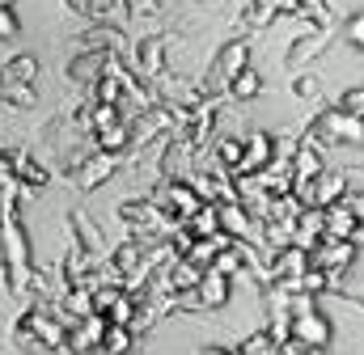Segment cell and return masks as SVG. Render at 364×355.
Instances as JSON below:
<instances>
[{
  "label": "cell",
  "instance_id": "6da1fadb",
  "mask_svg": "<svg viewBox=\"0 0 364 355\" xmlns=\"http://www.w3.org/2000/svg\"><path fill=\"white\" fill-rule=\"evenodd\" d=\"M26 330H30V339H34V347H43V351H64V334H68V326L47 309V300H38V305H30L21 317H17Z\"/></svg>",
  "mask_w": 364,
  "mask_h": 355
},
{
  "label": "cell",
  "instance_id": "7a4b0ae2",
  "mask_svg": "<svg viewBox=\"0 0 364 355\" xmlns=\"http://www.w3.org/2000/svg\"><path fill=\"white\" fill-rule=\"evenodd\" d=\"M119 161H123L119 153H102V148H93L90 157H77V161H73V165H68L64 174L73 178V182L81 186V190H97L102 182H110V178H114Z\"/></svg>",
  "mask_w": 364,
  "mask_h": 355
},
{
  "label": "cell",
  "instance_id": "3957f363",
  "mask_svg": "<svg viewBox=\"0 0 364 355\" xmlns=\"http://www.w3.org/2000/svg\"><path fill=\"white\" fill-rule=\"evenodd\" d=\"M9 161H13V182H17V190H21V199H30L34 190H43L47 182H51V170L30 153V148H17V153H9Z\"/></svg>",
  "mask_w": 364,
  "mask_h": 355
},
{
  "label": "cell",
  "instance_id": "277c9868",
  "mask_svg": "<svg viewBox=\"0 0 364 355\" xmlns=\"http://www.w3.org/2000/svg\"><path fill=\"white\" fill-rule=\"evenodd\" d=\"M288 334H292V343H301V347H331L335 326H331L318 309H309V313H301V317H288Z\"/></svg>",
  "mask_w": 364,
  "mask_h": 355
},
{
  "label": "cell",
  "instance_id": "5b68a950",
  "mask_svg": "<svg viewBox=\"0 0 364 355\" xmlns=\"http://www.w3.org/2000/svg\"><path fill=\"white\" fill-rule=\"evenodd\" d=\"M352 263H356V246H352V241L322 237V241H314V246H309V266H318V271L339 275V271H348Z\"/></svg>",
  "mask_w": 364,
  "mask_h": 355
},
{
  "label": "cell",
  "instance_id": "8992f818",
  "mask_svg": "<svg viewBox=\"0 0 364 355\" xmlns=\"http://www.w3.org/2000/svg\"><path fill=\"white\" fill-rule=\"evenodd\" d=\"M331 30L335 26H309V34H296L292 47H288V55H284V64L288 68H305L314 55H322L331 47Z\"/></svg>",
  "mask_w": 364,
  "mask_h": 355
},
{
  "label": "cell",
  "instance_id": "52a82bcc",
  "mask_svg": "<svg viewBox=\"0 0 364 355\" xmlns=\"http://www.w3.org/2000/svg\"><path fill=\"white\" fill-rule=\"evenodd\" d=\"M166 43H170L166 34H149V38H140L136 51H132V55H136V72H140L149 85L166 72Z\"/></svg>",
  "mask_w": 364,
  "mask_h": 355
},
{
  "label": "cell",
  "instance_id": "ba28073f",
  "mask_svg": "<svg viewBox=\"0 0 364 355\" xmlns=\"http://www.w3.org/2000/svg\"><path fill=\"white\" fill-rule=\"evenodd\" d=\"M102 334H106V317H102V313H90V317H81V322L68 326V334H64V351L90 355L93 347L102 343Z\"/></svg>",
  "mask_w": 364,
  "mask_h": 355
},
{
  "label": "cell",
  "instance_id": "9c48e42d",
  "mask_svg": "<svg viewBox=\"0 0 364 355\" xmlns=\"http://www.w3.org/2000/svg\"><path fill=\"white\" fill-rule=\"evenodd\" d=\"M267 271H272V283L275 279H296V275L309 271V250H301L296 241H288V246H279V250L267 254Z\"/></svg>",
  "mask_w": 364,
  "mask_h": 355
},
{
  "label": "cell",
  "instance_id": "30bf717a",
  "mask_svg": "<svg viewBox=\"0 0 364 355\" xmlns=\"http://www.w3.org/2000/svg\"><path fill=\"white\" fill-rule=\"evenodd\" d=\"M212 68H216V81H220V85H229L242 68H250V43H246V38H229V43L216 51Z\"/></svg>",
  "mask_w": 364,
  "mask_h": 355
},
{
  "label": "cell",
  "instance_id": "8fae6325",
  "mask_svg": "<svg viewBox=\"0 0 364 355\" xmlns=\"http://www.w3.org/2000/svg\"><path fill=\"white\" fill-rule=\"evenodd\" d=\"M318 114H322V123L331 127L335 144H364V119L360 114H343L339 106H326V110H318Z\"/></svg>",
  "mask_w": 364,
  "mask_h": 355
},
{
  "label": "cell",
  "instance_id": "7c38bea8",
  "mask_svg": "<svg viewBox=\"0 0 364 355\" xmlns=\"http://www.w3.org/2000/svg\"><path fill=\"white\" fill-rule=\"evenodd\" d=\"M275 148H272V131H250L246 136V148H242V161L233 174H259L263 165H272Z\"/></svg>",
  "mask_w": 364,
  "mask_h": 355
},
{
  "label": "cell",
  "instance_id": "4fadbf2b",
  "mask_svg": "<svg viewBox=\"0 0 364 355\" xmlns=\"http://www.w3.org/2000/svg\"><path fill=\"white\" fill-rule=\"evenodd\" d=\"M216 229L220 233H229V237H259L255 233V220L246 216V207H242V199H229V203H216Z\"/></svg>",
  "mask_w": 364,
  "mask_h": 355
},
{
  "label": "cell",
  "instance_id": "5bb4252c",
  "mask_svg": "<svg viewBox=\"0 0 364 355\" xmlns=\"http://www.w3.org/2000/svg\"><path fill=\"white\" fill-rule=\"evenodd\" d=\"M93 254H85L77 241H73V250L64 254V263H60V279H64V288H90V275H93Z\"/></svg>",
  "mask_w": 364,
  "mask_h": 355
},
{
  "label": "cell",
  "instance_id": "9a60e30c",
  "mask_svg": "<svg viewBox=\"0 0 364 355\" xmlns=\"http://www.w3.org/2000/svg\"><path fill=\"white\" fill-rule=\"evenodd\" d=\"M68 229L77 233V246H81L85 254H93V258H106V237H102V229L90 220V212H81V207H77V212L68 216Z\"/></svg>",
  "mask_w": 364,
  "mask_h": 355
},
{
  "label": "cell",
  "instance_id": "2e32d148",
  "mask_svg": "<svg viewBox=\"0 0 364 355\" xmlns=\"http://www.w3.org/2000/svg\"><path fill=\"white\" fill-rule=\"evenodd\" d=\"M195 296H199V305H203V309H220V305H229V296H233V279H229V275H220V271H203V279H199Z\"/></svg>",
  "mask_w": 364,
  "mask_h": 355
},
{
  "label": "cell",
  "instance_id": "e0dca14e",
  "mask_svg": "<svg viewBox=\"0 0 364 355\" xmlns=\"http://www.w3.org/2000/svg\"><path fill=\"white\" fill-rule=\"evenodd\" d=\"M102 64H106V51H77V55L68 60L64 77H68L73 85H93V81L102 77Z\"/></svg>",
  "mask_w": 364,
  "mask_h": 355
},
{
  "label": "cell",
  "instance_id": "ac0fdd59",
  "mask_svg": "<svg viewBox=\"0 0 364 355\" xmlns=\"http://www.w3.org/2000/svg\"><path fill=\"white\" fill-rule=\"evenodd\" d=\"M93 148H102V153H127L132 148V119H119L114 127H106V131H93Z\"/></svg>",
  "mask_w": 364,
  "mask_h": 355
},
{
  "label": "cell",
  "instance_id": "d6986e66",
  "mask_svg": "<svg viewBox=\"0 0 364 355\" xmlns=\"http://www.w3.org/2000/svg\"><path fill=\"white\" fill-rule=\"evenodd\" d=\"M322 216H326V233H322V237H335V241H348V237H352L356 216L348 212V203H343V199H339V203H326V207H322Z\"/></svg>",
  "mask_w": 364,
  "mask_h": 355
},
{
  "label": "cell",
  "instance_id": "ffe728a7",
  "mask_svg": "<svg viewBox=\"0 0 364 355\" xmlns=\"http://www.w3.org/2000/svg\"><path fill=\"white\" fill-rule=\"evenodd\" d=\"M0 81L4 85H34L38 81V60L34 55H13L0 64Z\"/></svg>",
  "mask_w": 364,
  "mask_h": 355
},
{
  "label": "cell",
  "instance_id": "44dd1931",
  "mask_svg": "<svg viewBox=\"0 0 364 355\" xmlns=\"http://www.w3.org/2000/svg\"><path fill=\"white\" fill-rule=\"evenodd\" d=\"M292 165L288 161H272V165H263L259 170V186H263V195H288L292 190Z\"/></svg>",
  "mask_w": 364,
  "mask_h": 355
},
{
  "label": "cell",
  "instance_id": "7402d4cb",
  "mask_svg": "<svg viewBox=\"0 0 364 355\" xmlns=\"http://www.w3.org/2000/svg\"><path fill=\"white\" fill-rule=\"evenodd\" d=\"M288 165H292V174H296V178H318L322 170H326L322 153H318L314 144H305V140L296 144V153H292V161H288Z\"/></svg>",
  "mask_w": 364,
  "mask_h": 355
},
{
  "label": "cell",
  "instance_id": "603a6c76",
  "mask_svg": "<svg viewBox=\"0 0 364 355\" xmlns=\"http://www.w3.org/2000/svg\"><path fill=\"white\" fill-rule=\"evenodd\" d=\"M314 186H318V207H326V203H339V199L348 195V178L335 174V170H322V174L314 178Z\"/></svg>",
  "mask_w": 364,
  "mask_h": 355
},
{
  "label": "cell",
  "instance_id": "cb8c5ba5",
  "mask_svg": "<svg viewBox=\"0 0 364 355\" xmlns=\"http://www.w3.org/2000/svg\"><path fill=\"white\" fill-rule=\"evenodd\" d=\"M225 89H229V97H233V102H255V97L263 93V77H259L255 68H242V72H237Z\"/></svg>",
  "mask_w": 364,
  "mask_h": 355
},
{
  "label": "cell",
  "instance_id": "d4e9b609",
  "mask_svg": "<svg viewBox=\"0 0 364 355\" xmlns=\"http://www.w3.org/2000/svg\"><path fill=\"white\" fill-rule=\"evenodd\" d=\"M242 148H246V136H216V140H212V157H216L225 170H237Z\"/></svg>",
  "mask_w": 364,
  "mask_h": 355
},
{
  "label": "cell",
  "instance_id": "484cf974",
  "mask_svg": "<svg viewBox=\"0 0 364 355\" xmlns=\"http://www.w3.org/2000/svg\"><path fill=\"white\" fill-rule=\"evenodd\" d=\"M242 21H246V30H267L275 21V0H250Z\"/></svg>",
  "mask_w": 364,
  "mask_h": 355
},
{
  "label": "cell",
  "instance_id": "4316f807",
  "mask_svg": "<svg viewBox=\"0 0 364 355\" xmlns=\"http://www.w3.org/2000/svg\"><path fill=\"white\" fill-rule=\"evenodd\" d=\"M97 347H106L110 355H127L132 347H136V334H132L127 326H106V334H102Z\"/></svg>",
  "mask_w": 364,
  "mask_h": 355
},
{
  "label": "cell",
  "instance_id": "83f0119b",
  "mask_svg": "<svg viewBox=\"0 0 364 355\" xmlns=\"http://www.w3.org/2000/svg\"><path fill=\"white\" fill-rule=\"evenodd\" d=\"M242 355H279V343L272 339V330H255L250 339H242Z\"/></svg>",
  "mask_w": 364,
  "mask_h": 355
},
{
  "label": "cell",
  "instance_id": "f1b7e54d",
  "mask_svg": "<svg viewBox=\"0 0 364 355\" xmlns=\"http://www.w3.org/2000/svg\"><path fill=\"white\" fill-rule=\"evenodd\" d=\"M301 17H305L309 26H335V9H331V0H305V4H301Z\"/></svg>",
  "mask_w": 364,
  "mask_h": 355
},
{
  "label": "cell",
  "instance_id": "f546056e",
  "mask_svg": "<svg viewBox=\"0 0 364 355\" xmlns=\"http://www.w3.org/2000/svg\"><path fill=\"white\" fill-rule=\"evenodd\" d=\"M119 119H123V110H119V106H110V102H93L90 136H93V131H106V127H114Z\"/></svg>",
  "mask_w": 364,
  "mask_h": 355
},
{
  "label": "cell",
  "instance_id": "4dcf8cb0",
  "mask_svg": "<svg viewBox=\"0 0 364 355\" xmlns=\"http://www.w3.org/2000/svg\"><path fill=\"white\" fill-rule=\"evenodd\" d=\"M305 144H314L318 153H326V148L335 144V136H331V127L322 123V114H314V119H309V127H305Z\"/></svg>",
  "mask_w": 364,
  "mask_h": 355
},
{
  "label": "cell",
  "instance_id": "1f68e13d",
  "mask_svg": "<svg viewBox=\"0 0 364 355\" xmlns=\"http://www.w3.org/2000/svg\"><path fill=\"white\" fill-rule=\"evenodd\" d=\"M292 93H296L301 102H322V81H318L314 72H296V77H292Z\"/></svg>",
  "mask_w": 364,
  "mask_h": 355
},
{
  "label": "cell",
  "instance_id": "d6a6232c",
  "mask_svg": "<svg viewBox=\"0 0 364 355\" xmlns=\"http://www.w3.org/2000/svg\"><path fill=\"white\" fill-rule=\"evenodd\" d=\"M4 102L13 110H30L38 102V93H34V85H4Z\"/></svg>",
  "mask_w": 364,
  "mask_h": 355
},
{
  "label": "cell",
  "instance_id": "836d02e7",
  "mask_svg": "<svg viewBox=\"0 0 364 355\" xmlns=\"http://www.w3.org/2000/svg\"><path fill=\"white\" fill-rule=\"evenodd\" d=\"M208 271H220V275H229V279H233V275L242 271V263H237V254H233V241H229L225 250H216V254H212V263H208Z\"/></svg>",
  "mask_w": 364,
  "mask_h": 355
},
{
  "label": "cell",
  "instance_id": "e575fe53",
  "mask_svg": "<svg viewBox=\"0 0 364 355\" xmlns=\"http://www.w3.org/2000/svg\"><path fill=\"white\" fill-rule=\"evenodd\" d=\"M0 199H21V190L13 182V161H9L4 148H0Z\"/></svg>",
  "mask_w": 364,
  "mask_h": 355
},
{
  "label": "cell",
  "instance_id": "d590c367",
  "mask_svg": "<svg viewBox=\"0 0 364 355\" xmlns=\"http://www.w3.org/2000/svg\"><path fill=\"white\" fill-rule=\"evenodd\" d=\"M335 106H339L343 114H360V119H364V89L360 85H356V89H343V97H339Z\"/></svg>",
  "mask_w": 364,
  "mask_h": 355
},
{
  "label": "cell",
  "instance_id": "8d00e7d4",
  "mask_svg": "<svg viewBox=\"0 0 364 355\" xmlns=\"http://www.w3.org/2000/svg\"><path fill=\"white\" fill-rule=\"evenodd\" d=\"M343 38H348L356 51H364V13H352V17L343 21Z\"/></svg>",
  "mask_w": 364,
  "mask_h": 355
},
{
  "label": "cell",
  "instance_id": "74e56055",
  "mask_svg": "<svg viewBox=\"0 0 364 355\" xmlns=\"http://www.w3.org/2000/svg\"><path fill=\"white\" fill-rule=\"evenodd\" d=\"M21 34V21L13 13V4H0V38H17Z\"/></svg>",
  "mask_w": 364,
  "mask_h": 355
},
{
  "label": "cell",
  "instance_id": "f35d334b",
  "mask_svg": "<svg viewBox=\"0 0 364 355\" xmlns=\"http://www.w3.org/2000/svg\"><path fill=\"white\" fill-rule=\"evenodd\" d=\"M123 9H127L132 17H149V13L161 9V0H123Z\"/></svg>",
  "mask_w": 364,
  "mask_h": 355
},
{
  "label": "cell",
  "instance_id": "ab89813d",
  "mask_svg": "<svg viewBox=\"0 0 364 355\" xmlns=\"http://www.w3.org/2000/svg\"><path fill=\"white\" fill-rule=\"evenodd\" d=\"M90 119H93V97H90V102H81V106L73 110V123H77L81 131H90Z\"/></svg>",
  "mask_w": 364,
  "mask_h": 355
},
{
  "label": "cell",
  "instance_id": "60d3db41",
  "mask_svg": "<svg viewBox=\"0 0 364 355\" xmlns=\"http://www.w3.org/2000/svg\"><path fill=\"white\" fill-rule=\"evenodd\" d=\"M30 296H38V300H47V275H43L38 266L30 271Z\"/></svg>",
  "mask_w": 364,
  "mask_h": 355
},
{
  "label": "cell",
  "instance_id": "b9f144b4",
  "mask_svg": "<svg viewBox=\"0 0 364 355\" xmlns=\"http://www.w3.org/2000/svg\"><path fill=\"white\" fill-rule=\"evenodd\" d=\"M343 203H348V212L356 216V224H364V190H356V195H343Z\"/></svg>",
  "mask_w": 364,
  "mask_h": 355
},
{
  "label": "cell",
  "instance_id": "7bdbcfd3",
  "mask_svg": "<svg viewBox=\"0 0 364 355\" xmlns=\"http://www.w3.org/2000/svg\"><path fill=\"white\" fill-rule=\"evenodd\" d=\"M305 0H275V17H301Z\"/></svg>",
  "mask_w": 364,
  "mask_h": 355
},
{
  "label": "cell",
  "instance_id": "ee69618b",
  "mask_svg": "<svg viewBox=\"0 0 364 355\" xmlns=\"http://www.w3.org/2000/svg\"><path fill=\"white\" fill-rule=\"evenodd\" d=\"M199 355H242L237 347H203Z\"/></svg>",
  "mask_w": 364,
  "mask_h": 355
},
{
  "label": "cell",
  "instance_id": "f6af8a7d",
  "mask_svg": "<svg viewBox=\"0 0 364 355\" xmlns=\"http://www.w3.org/2000/svg\"><path fill=\"white\" fill-rule=\"evenodd\" d=\"M348 241H352V246L360 250V246H364V224H356V229H352V237H348Z\"/></svg>",
  "mask_w": 364,
  "mask_h": 355
},
{
  "label": "cell",
  "instance_id": "bcb514c9",
  "mask_svg": "<svg viewBox=\"0 0 364 355\" xmlns=\"http://www.w3.org/2000/svg\"><path fill=\"white\" fill-rule=\"evenodd\" d=\"M64 4H68L73 13H85V4H90V0H64Z\"/></svg>",
  "mask_w": 364,
  "mask_h": 355
},
{
  "label": "cell",
  "instance_id": "7dc6e473",
  "mask_svg": "<svg viewBox=\"0 0 364 355\" xmlns=\"http://www.w3.org/2000/svg\"><path fill=\"white\" fill-rule=\"evenodd\" d=\"M90 355H110V351H106V347H93V351Z\"/></svg>",
  "mask_w": 364,
  "mask_h": 355
},
{
  "label": "cell",
  "instance_id": "c3c4849f",
  "mask_svg": "<svg viewBox=\"0 0 364 355\" xmlns=\"http://www.w3.org/2000/svg\"><path fill=\"white\" fill-rule=\"evenodd\" d=\"M0 229H4V199H0Z\"/></svg>",
  "mask_w": 364,
  "mask_h": 355
},
{
  "label": "cell",
  "instance_id": "681fc988",
  "mask_svg": "<svg viewBox=\"0 0 364 355\" xmlns=\"http://www.w3.org/2000/svg\"><path fill=\"white\" fill-rule=\"evenodd\" d=\"M0 102H4V81H0Z\"/></svg>",
  "mask_w": 364,
  "mask_h": 355
}]
</instances>
